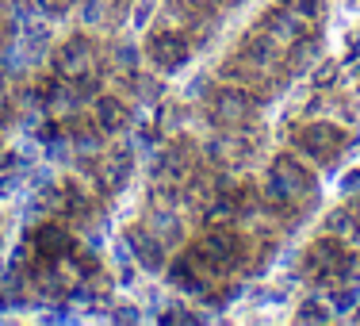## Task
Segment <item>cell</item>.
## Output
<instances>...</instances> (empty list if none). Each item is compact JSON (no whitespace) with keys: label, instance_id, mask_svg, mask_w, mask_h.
<instances>
[{"label":"cell","instance_id":"1","mask_svg":"<svg viewBox=\"0 0 360 326\" xmlns=\"http://www.w3.org/2000/svg\"><path fill=\"white\" fill-rule=\"evenodd\" d=\"M295 150L303 158H314V161H330L338 158V150L349 142V134L341 131L338 123H326V119H314V123H303L295 134H291Z\"/></svg>","mask_w":360,"mask_h":326},{"label":"cell","instance_id":"2","mask_svg":"<svg viewBox=\"0 0 360 326\" xmlns=\"http://www.w3.org/2000/svg\"><path fill=\"white\" fill-rule=\"evenodd\" d=\"M345 257H349V250L341 246V238H319L311 246V253H307V277L314 284L333 288L338 280H345Z\"/></svg>","mask_w":360,"mask_h":326},{"label":"cell","instance_id":"3","mask_svg":"<svg viewBox=\"0 0 360 326\" xmlns=\"http://www.w3.org/2000/svg\"><path fill=\"white\" fill-rule=\"evenodd\" d=\"M146 58H150V65L158 73H176L188 65V58H192V46H188L184 35H176V31L169 27H158L146 42Z\"/></svg>","mask_w":360,"mask_h":326},{"label":"cell","instance_id":"4","mask_svg":"<svg viewBox=\"0 0 360 326\" xmlns=\"http://www.w3.org/2000/svg\"><path fill=\"white\" fill-rule=\"evenodd\" d=\"M92 70H96V50H92V42L84 35H73L58 46L54 73L62 77V81L77 84V81H84V77H92Z\"/></svg>","mask_w":360,"mask_h":326},{"label":"cell","instance_id":"5","mask_svg":"<svg viewBox=\"0 0 360 326\" xmlns=\"http://www.w3.org/2000/svg\"><path fill=\"white\" fill-rule=\"evenodd\" d=\"M238 253H242V246H238V238L230 230H211L203 242H195V250L188 257L195 265H203V272H222V269H234Z\"/></svg>","mask_w":360,"mask_h":326},{"label":"cell","instance_id":"6","mask_svg":"<svg viewBox=\"0 0 360 326\" xmlns=\"http://www.w3.org/2000/svg\"><path fill=\"white\" fill-rule=\"evenodd\" d=\"M269 177H272V181H276L280 188H284L291 203H299L303 196L314 192L311 169H307L303 161L295 158V153H276V158H272V165H269Z\"/></svg>","mask_w":360,"mask_h":326},{"label":"cell","instance_id":"7","mask_svg":"<svg viewBox=\"0 0 360 326\" xmlns=\"http://www.w3.org/2000/svg\"><path fill=\"white\" fill-rule=\"evenodd\" d=\"M211 115H215L219 127H242L245 119L253 115V96L242 89V84H226V89L215 92Z\"/></svg>","mask_w":360,"mask_h":326},{"label":"cell","instance_id":"8","mask_svg":"<svg viewBox=\"0 0 360 326\" xmlns=\"http://www.w3.org/2000/svg\"><path fill=\"white\" fill-rule=\"evenodd\" d=\"M127 246H131L134 261H139L142 269H150V272L165 269V242H161L150 227H131L127 230Z\"/></svg>","mask_w":360,"mask_h":326},{"label":"cell","instance_id":"9","mask_svg":"<svg viewBox=\"0 0 360 326\" xmlns=\"http://www.w3.org/2000/svg\"><path fill=\"white\" fill-rule=\"evenodd\" d=\"M96 181L104 184L108 192H123V184L131 181V153H127V150L100 153V161H96Z\"/></svg>","mask_w":360,"mask_h":326},{"label":"cell","instance_id":"10","mask_svg":"<svg viewBox=\"0 0 360 326\" xmlns=\"http://www.w3.org/2000/svg\"><path fill=\"white\" fill-rule=\"evenodd\" d=\"M92 119L100 123L104 134H119V131L131 127V111H127V104L119 96H96L92 100Z\"/></svg>","mask_w":360,"mask_h":326},{"label":"cell","instance_id":"11","mask_svg":"<svg viewBox=\"0 0 360 326\" xmlns=\"http://www.w3.org/2000/svg\"><path fill=\"white\" fill-rule=\"evenodd\" d=\"M264 27H269V35L276 39V42H295L299 35H307V23L299 20V15L291 12L288 4L272 8V12L264 15Z\"/></svg>","mask_w":360,"mask_h":326},{"label":"cell","instance_id":"12","mask_svg":"<svg viewBox=\"0 0 360 326\" xmlns=\"http://www.w3.org/2000/svg\"><path fill=\"white\" fill-rule=\"evenodd\" d=\"M104 139L108 134L100 131V123L96 119H73L70 123V146H73V153H100L104 150Z\"/></svg>","mask_w":360,"mask_h":326},{"label":"cell","instance_id":"13","mask_svg":"<svg viewBox=\"0 0 360 326\" xmlns=\"http://www.w3.org/2000/svg\"><path fill=\"white\" fill-rule=\"evenodd\" d=\"M242 62L253 70H272L276 65V39L272 35H250L242 46Z\"/></svg>","mask_w":360,"mask_h":326},{"label":"cell","instance_id":"14","mask_svg":"<svg viewBox=\"0 0 360 326\" xmlns=\"http://www.w3.org/2000/svg\"><path fill=\"white\" fill-rule=\"evenodd\" d=\"M146 227H150V230H153V234H158L165 246L180 242V234H184L176 208H150V219H146Z\"/></svg>","mask_w":360,"mask_h":326},{"label":"cell","instance_id":"15","mask_svg":"<svg viewBox=\"0 0 360 326\" xmlns=\"http://www.w3.org/2000/svg\"><path fill=\"white\" fill-rule=\"evenodd\" d=\"M188 165H192V158H188L184 146H169V150H161L158 161H153V169H158L161 177H169V181H184Z\"/></svg>","mask_w":360,"mask_h":326},{"label":"cell","instance_id":"16","mask_svg":"<svg viewBox=\"0 0 360 326\" xmlns=\"http://www.w3.org/2000/svg\"><path fill=\"white\" fill-rule=\"evenodd\" d=\"M326 230L333 238H341V242H360V215L353 208H338L326 215Z\"/></svg>","mask_w":360,"mask_h":326},{"label":"cell","instance_id":"17","mask_svg":"<svg viewBox=\"0 0 360 326\" xmlns=\"http://www.w3.org/2000/svg\"><path fill=\"white\" fill-rule=\"evenodd\" d=\"M319 39L314 35H299L295 42H291V54H288V65H291V73H303V70H311L314 62H319Z\"/></svg>","mask_w":360,"mask_h":326},{"label":"cell","instance_id":"18","mask_svg":"<svg viewBox=\"0 0 360 326\" xmlns=\"http://www.w3.org/2000/svg\"><path fill=\"white\" fill-rule=\"evenodd\" d=\"M169 284H176V288H184V291H203L200 269H195L192 257H180L173 269H169Z\"/></svg>","mask_w":360,"mask_h":326},{"label":"cell","instance_id":"19","mask_svg":"<svg viewBox=\"0 0 360 326\" xmlns=\"http://www.w3.org/2000/svg\"><path fill=\"white\" fill-rule=\"evenodd\" d=\"M139 46H131V42H123V46H115V70L123 77H139Z\"/></svg>","mask_w":360,"mask_h":326},{"label":"cell","instance_id":"20","mask_svg":"<svg viewBox=\"0 0 360 326\" xmlns=\"http://www.w3.org/2000/svg\"><path fill=\"white\" fill-rule=\"evenodd\" d=\"M295 319L299 322H330L333 319V307H326L322 299H303V307H299Z\"/></svg>","mask_w":360,"mask_h":326},{"label":"cell","instance_id":"21","mask_svg":"<svg viewBox=\"0 0 360 326\" xmlns=\"http://www.w3.org/2000/svg\"><path fill=\"white\" fill-rule=\"evenodd\" d=\"M284 4H288L291 12L299 15V20L307 23V27H311V23H314V20H319V15H322V0H284Z\"/></svg>","mask_w":360,"mask_h":326},{"label":"cell","instance_id":"22","mask_svg":"<svg viewBox=\"0 0 360 326\" xmlns=\"http://www.w3.org/2000/svg\"><path fill=\"white\" fill-rule=\"evenodd\" d=\"M261 192H264V200H269V203H272V208H280V211H284V208H291V200H288V192H284V188H280L276 181H272V177H264V184H261Z\"/></svg>","mask_w":360,"mask_h":326},{"label":"cell","instance_id":"23","mask_svg":"<svg viewBox=\"0 0 360 326\" xmlns=\"http://www.w3.org/2000/svg\"><path fill=\"white\" fill-rule=\"evenodd\" d=\"M81 20L89 23V27H96V23L104 20V4H100V0H84V4H81Z\"/></svg>","mask_w":360,"mask_h":326},{"label":"cell","instance_id":"24","mask_svg":"<svg viewBox=\"0 0 360 326\" xmlns=\"http://www.w3.org/2000/svg\"><path fill=\"white\" fill-rule=\"evenodd\" d=\"M314 81H319V84H330V81H338V65H333V62H326L322 70L314 73Z\"/></svg>","mask_w":360,"mask_h":326},{"label":"cell","instance_id":"25","mask_svg":"<svg viewBox=\"0 0 360 326\" xmlns=\"http://www.w3.org/2000/svg\"><path fill=\"white\" fill-rule=\"evenodd\" d=\"M345 277L349 280H360V253H349L345 257Z\"/></svg>","mask_w":360,"mask_h":326},{"label":"cell","instance_id":"26","mask_svg":"<svg viewBox=\"0 0 360 326\" xmlns=\"http://www.w3.org/2000/svg\"><path fill=\"white\" fill-rule=\"evenodd\" d=\"M184 4H188V8H195V12H215L222 0H184Z\"/></svg>","mask_w":360,"mask_h":326},{"label":"cell","instance_id":"27","mask_svg":"<svg viewBox=\"0 0 360 326\" xmlns=\"http://www.w3.org/2000/svg\"><path fill=\"white\" fill-rule=\"evenodd\" d=\"M70 4H73V0H39V8H46V12H58V15H62Z\"/></svg>","mask_w":360,"mask_h":326},{"label":"cell","instance_id":"28","mask_svg":"<svg viewBox=\"0 0 360 326\" xmlns=\"http://www.w3.org/2000/svg\"><path fill=\"white\" fill-rule=\"evenodd\" d=\"M161 322H195V315H188V311H169V315H161Z\"/></svg>","mask_w":360,"mask_h":326},{"label":"cell","instance_id":"29","mask_svg":"<svg viewBox=\"0 0 360 326\" xmlns=\"http://www.w3.org/2000/svg\"><path fill=\"white\" fill-rule=\"evenodd\" d=\"M8 115H12V100H8V92L0 89V123H4Z\"/></svg>","mask_w":360,"mask_h":326},{"label":"cell","instance_id":"30","mask_svg":"<svg viewBox=\"0 0 360 326\" xmlns=\"http://www.w3.org/2000/svg\"><path fill=\"white\" fill-rule=\"evenodd\" d=\"M115 319H123V322H139V315H134L131 307H123V311H115Z\"/></svg>","mask_w":360,"mask_h":326},{"label":"cell","instance_id":"31","mask_svg":"<svg viewBox=\"0 0 360 326\" xmlns=\"http://www.w3.org/2000/svg\"><path fill=\"white\" fill-rule=\"evenodd\" d=\"M353 211H356V215H360V200H356V203H353Z\"/></svg>","mask_w":360,"mask_h":326}]
</instances>
